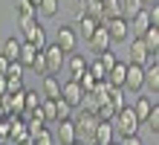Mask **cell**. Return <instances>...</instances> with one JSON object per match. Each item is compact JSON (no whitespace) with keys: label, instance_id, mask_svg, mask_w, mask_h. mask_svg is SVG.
<instances>
[{"label":"cell","instance_id":"9a60e30c","mask_svg":"<svg viewBox=\"0 0 159 145\" xmlns=\"http://www.w3.org/2000/svg\"><path fill=\"white\" fill-rule=\"evenodd\" d=\"M64 64L70 67L72 79H78V75H84V73H87V58H84L81 52H70V58H67Z\"/></svg>","mask_w":159,"mask_h":145},{"label":"cell","instance_id":"ffe728a7","mask_svg":"<svg viewBox=\"0 0 159 145\" xmlns=\"http://www.w3.org/2000/svg\"><path fill=\"white\" fill-rule=\"evenodd\" d=\"M20 38H9V41L3 44V52H0V55H3L6 58V61H17V55H20Z\"/></svg>","mask_w":159,"mask_h":145},{"label":"cell","instance_id":"d4e9b609","mask_svg":"<svg viewBox=\"0 0 159 145\" xmlns=\"http://www.w3.org/2000/svg\"><path fill=\"white\" fill-rule=\"evenodd\" d=\"M116 113H119V110H116L110 102H101L98 108H96V113H93V116H96L98 122H113V119H116Z\"/></svg>","mask_w":159,"mask_h":145},{"label":"cell","instance_id":"d6986e66","mask_svg":"<svg viewBox=\"0 0 159 145\" xmlns=\"http://www.w3.org/2000/svg\"><path fill=\"white\" fill-rule=\"evenodd\" d=\"M43 99H61V81L55 75H43Z\"/></svg>","mask_w":159,"mask_h":145},{"label":"cell","instance_id":"8fae6325","mask_svg":"<svg viewBox=\"0 0 159 145\" xmlns=\"http://www.w3.org/2000/svg\"><path fill=\"white\" fill-rule=\"evenodd\" d=\"M75 35H81L84 41H90V35L98 29V21H93V17H87V15H75Z\"/></svg>","mask_w":159,"mask_h":145},{"label":"cell","instance_id":"ab89813d","mask_svg":"<svg viewBox=\"0 0 159 145\" xmlns=\"http://www.w3.org/2000/svg\"><path fill=\"white\" fill-rule=\"evenodd\" d=\"M110 145H116V142H110Z\"/></svg>","mask_w":159,"mask_h":145},{"label":"cell","instance_id":"52a82bcc","mask_svg":"<svg viewBox=\"0 0 159 145\" xmlns=\"http://www.w3.org/2000/svg\"><path fill=\"white\" fill-rule=\"evenodd\" d=\"M145 87V70L139 64H127V73H125V93H139Z\"/></svg>","mask_w":159,"mask_h":145},{"label":"cell","instance_id":"7a4b0ae2","mask_svg":"<svg viewBox=\"0 0 159 145\" xmlns=\"http://www.w3.org/2000/svg\"><path fill=\"white\" fill-rule=\"evenodd\" d=\"M110 125H113V131L125 139V137H136V131H139V125H142V122L136 119V113L130 110V104H127V108H121L116 113V119L110 122Z\"/></svg>","mask_w":159,"mask_h":145},{"label":"cell","instance_id":"4dcf8cb0","mask_svg":"<svg viewBox=\"0 0 159 145\" xmlns=\"http://www.w3.org/2000/svg\"><path fill=\"white\" fill-rule=\"evenodd\" d=\"M145 125H148V128L153 131V137L159 133V104H153V110L148 113V119H145Z\"/></svg>","mask_w":159,"mask_h":145},{"label":"cell","instance_id":"83f0119b","mask_svg":"<svg viewBox=\"0 0 159 145\" xmlns=\"http://www.w3.org/2000/svg\"><path fill=\"white\" fill-rule=\"evenodd\" d=\"M121 9H125V21H130V17H136L145 6H142V0H121Z\"/></svg>","mask_w":159,"mask_h":145},{"label":"cell","instance_id":"cb8c5ba5","mask_svg":"<svg viewBox=\"0 0 159 145\" xmlns=\"http://www.w3.org/2000/svg\"><path fill=\"white\" fill-rule=\"evenodd\" d=\"M107 102L113 104L116 110L127 108V99H125V90H121V87H107Z\"/></svg>","mask_w":159,"mask_h":145},{"label":"cell","instance_id":"5b68a950","mask_svg":"<svg viewBox=\"0 0 159 145\" xmlns=\"http://www.w3.org/2000/svg\"><path fill=\"white\" fill-rule=\"evenodd\" d=\"M55 46L67 55V52H75V46H78V35H75V29L72 26H58L55 29Z\"/></svg>","mask_w":159,"mask_h":145},{"label":"cell","instance_id":"ac0fdd59","mask_svg":"<svg viewBox=\"0 0 159 145\" xmlns=\"http://www.w3.org/2000/svg\"><path fill=\"white\" fill-rule=\"evenodd\" d=\"M55 137L61 139V145H72L75 142V125H72V119L70 122H58V133Z\"/></svg>","mask_w":159,"mask_h":145},{"label":"cell","instance_id":"8992f818","mask_svg":"<svg viewBox=\"0 0 159 145\" xmlns=\"http://www.w3.org/2000/svg\"><path fill=\"white\" fill-rule=\"evenodd\" d=\"M41 52H43V61H46V75L61 73V67H64V61H67V55H64L55 44H46Z\"/></svg>","mask_w":159,"mask_h":145},{"label":"cell","instance_id":"5bb4252c","mask_svg":"<svg viewBox=\"0 0 159 145\" xmlns=\"http://www.w3.org/2000/svg\"><path fill=\"white\" fill-rule=\"evenodd\" d=\"M125 73H127V61H116L113 67H110V73H107V84L110 87H125Z\"/></svg>","mask_w":159,"mask_h":145},{"label":"cell","instance_id":"6da1fadb","mask_svg":"<svg viewBox=\"0 0 159 145\" xmlns=\"http://www.w3.org/2000/svg\"><path fill=\"white\" fill-rule=\"evenodd\" d=\"M20 29H23V44H32L35 50H43L46 46V32L38 21V15H29V17H20Z\"/></svg>","mask_w":159,"mask_h":145},{"label":"cell","instance_id":"603a6c76","mask_svg":"<svg viewBox=\"0 0 159 145\" xmlns=\"http://www.w3.org/2000/svg\"><path fill=\"white\" fill-rule=\"evenodd\" d=\"M58 0H41L38 6H35V12H38L41 17H58Z\"/></svg>","mask_w":159,"mask_h":145},{"label":"cell","instance_id":"9c48e42d","mask_svg":"<svg viewBox=\"0 0 159 145\" xmlns=\"http://www.w3.org/2000/svg\"><path fill=\"white\" fill-rule=\"evenodd\" d=\"M153 104H156L153 96H136L133 104H130V110L136 113V119H139V122H145V119H148V113L153 110Z\"/></svg>","mask_w":159,"mask_h":145},{"label":"cell","instance_id":"7402d4cb","mask_svg":"<svg viewBox=\"0 0 159 145\" xmlns=\"http://www.w3.org/2000/svg\"><path fill=\"white\" fill-rule=\"evenodd\" d=\"M142 44L148 46V52H159V26L145 29V35H142Z\"/></svg>","mask_w":159,"mask_h":145},{"label":"cell","instance_id":"7c38bea8","mask_svg":"<svg viewBox=\"0 0 159 145\" xmlns=\"http://www.w3.org/2000/svg\"><path fill=\"white\" fill-rule=\"evenodd\" d=\"M127 44H130V52H127L130 58H127V64H139V67H142L145 58H148V46L142 44V38H130Z\"/></svg>","mask_w":159,"mask_h":145},{"label":"cell","instance_id":"d590c367","mask_svg":"<svg viewBox=\"0 0 159 145\" xmlns=\"http://www.w3.org/2000/svg\"><path fill=\"white\" fill-rule=\"evenodd\" d=\"M0 96H6V75H0Z\"/></svg>","mask_w":159,"mask_h":145},{"label":"cell","instance_id":"d6a6232c","mask_svg":"<svg viewBox=\"0 0 159 145\" xmlns=\"http://www.w3.org/2000/svg\"><path fill=\"white\" fill-rule=\"evenodd\" d=\"M32 70H35V73H41V75H46V61H43V52H38V58L32 61Z\"/></svg>","mask_w":159,"mask_h":145},{"label":"cell","instance_id":"4fadbf2b","mask_svg":"<svg viewBox=\"0 0 159 145\" xmlns=\"http://www.w3.org/2000/svg\"><path fill=\"white\" fill-rule=\"evenodd\" d=\"M127 26H130V38H142V35H145V29H151V21H148V9H142L136 17H130Z\"/></svg>","mask_w":159,"mask_h":145},{"label":"cell","instance_id":"3957f363","mask_svg":"<svg viewBox=\"0 0 159 145\" xmlns=\"http://www.w3.org/2000/svg\"><path fill=\"white\" fill-rule=\"evenodd\" d=\"M72 125H75V139L78 142H87V139H93V133H96V125H98V119L93 113H87V110H81L75 119H72Z\"/></svg>","mask_w":159,"mask_h":145},{"label":"cell","instance_id":"ba28073f","mask_svg":"<svg viewBox=\"0 0 159 145\" xmlns=\"http://www.w3.org/2000/svg\"><path fill=\"white\" fill-rule=\"evenodd\" d=\"M81 96H84V90H81V84L75 79H70V81L61 84V99L67 102L70 108H78V104H81Z\"/></svg>","mask_w":159,"mask_h":145},{"label":"cell","instance_id":"30bf717a","mask_svg":"<svg viewBox=\"0 0 159 145\" xmlns=\"http://www.w3.org/2000/svg\"><path fill=\"white\" fill-rule=\"evenodd\" d=\"M87 44H90V50L96 52V55L110 50V38H107V29H104V23H98V29L90 35V41H87Z\"/></svg>","mask_w":159,"mask_h":145},{"label":"cell","instance_id":"484cf974","mask_svg":"<svg viewBox=\"0 0 159 145\" xmlns=\"http://www.w3.org/2000/svg\"><path fill=\"white\" fill-rule=\"evenodd\" d=\"M72 110H75V108H70L64 99H55V122H70Z\"/></svg>","mask_w":159,"mask_h":145},{"label":"cell","instance_id":"e575fe53","mask_svg":"<svg viewBox=\"0 0 159 145\" xmlns=\"http://www.w3.org/2000/svg\"><path fill=\"white\" fill-rule=\"evenodd\" d=\"M6 67H9V61H6L3 55H0V75H6Z\"/></svg>","mask_w":159,"mask_h":145},{"label":"cell","instance_id":"f546056e","mask_svg":"<svg viewBox=\"0 0 159 145\" xmlns=\"http://www.w3.org/2000/svg\"><path fill=\"white\" fill-rule=\"evenodd\" d=\"M41 104V96L35 90H23V110H35Z\"/></svg>","mask_w":159,"mask_h":145},{"label":"cell","instance_id":"2e32d148","mask_svg":"<svg viewBox=\"0 0 159 145\" xmlns=\"http://www.w3.org/2000/svg\"><path fill=\"white\" fill-rule=\"evenodd\" d=\"M113 125H110V122H98L96 125V133H93V142H96V145H110V142H113Z\"/></svg>","mask_w":159,"mask_h":145},{"label":"cell","instance_id":"4316f807","mask_svg":"<svg viewBox=\"0 0 159 145\" xmlns=\"http://www.w3.org/2000/svg\"><path fill=\"white\" fill-rule=\"evenodd\" d=\"M145 70V84L153 90V96H156V90H159V67H142Z\"/></svg>","mask_w":159,"mask_h":145},{"label":"cell","instance_id":"1f68e13d","mask_svg":"<svg viewBox=\"0 0 159 145\" xmlns=\"http://www.w3.org/2000/svg\"><path fill=\"white\" fill-rule=\"evenodd\" d=\"M32 145H55V137L43 128V131H38V133L32 137Z\"/></svg>","mask_w":159,"mask_h":145},{"label":"cell","instance_id":"836d02e7","mask_svg":"<svg viewBox=\"0 0 159 145\" xmlns=\"http://www.w3.org/2000/svg\"><path fill=\"white\" fill-rule=\"evenodd\" d=\"M121 145H142V139H139V137H125Z\"/></svg>","mask_w":159,"mask_h":145},{"label":"cell","instance_id":"44dd1931","mask_svg":"<svg viewBox=\"0 0 159 145\" xmlns=\"http://www.w3.org/2000/svg\"><path fill=\"white\" fill-rule=\"evenodd\" d=\"M38 52H41V50H35L32 44H20V55H17V64H20V67H32V61L38 58Z\"/></svg>","mask_w":159,"mask_h":145},{"label":"cell","instance_id":"f1b7e54d","mask_svg":"<svg viewBox=\"0 0 159 145\" xmlns=\"http://www.w3.org/2000/svg\"><path fill=\"white\" fill-rule=\"evenodd\" d=\"M15 12H17V17H29V15H38V12H35V6L29 3V0H15Z\"/></svg>","mask_w":159,"mask_h":145},{"label":"cell","instance_id":"74e56055","mask_svg":"<svg viewBox=\"0 0 159 145\" xmlns=\"http://www.w3.org/2000/svg\"><path fill=\"white\" fill-rule=\"evenodd\" d=\"M29 3H32V6H38V3H41V0H29Z\"/></svg>","mask_w":159,"mask_h":145},{"label":"cell","instance_id":"e0dca14e","mask_svg":"<svg viewBox=\"0 0 159 145\" xmlns=\"http://www.w3.org/2000/svg\"><path fill=\"white\" fill-rule=\"evenodd\" d=\"M101 15H104V21H113V17H125L121 0H101Z\"/></svg>","mask_w":159,"mask_h":145},{"label":"cell","instance_id":"8d00e7d4","mask_svg":"<svg viewBox=\"0 0 159 145\" xmlns=\"http://www.w3.org/2000/svg\"><path fill=\"white\" fill-rule=\"evenodd\" d=\"M142 6L148 9V6H156V0H142Z\"/></svg>","mask_w":159,"mask_h":145},{"label":"cell","instance_id":"f35d334b","mask_svg":"<svg viewBox=\"0 0 159 145\" xmlns=\"http://www.w3.org/2000/svg\"><path fill=\"white\" fill-rule=\"evenodd\" d=\"M72 145H84V142H78V139H75V142H72Z\"/></svg>","mask_w":159,"mask_h":145},{"label":"cell","instance_id":"277c9868","mask_svg":"<svg viewBox=\"0 0 159 145\" xmlns=\"http://www.w3.org/2000/svg\"><path fill=\"white\" fill-rule=\"evenodd\" d=\"M104 29H107L110 44H127V41H130V26H127L125 17H113V21H104Z\"/></svg>","mask_w":159,"mask_h":145}]
</instances>
